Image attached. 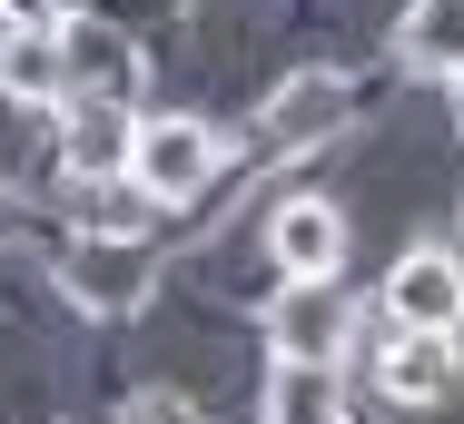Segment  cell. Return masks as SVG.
Here are the masks:
<instances>
[{"instance_id": "1", "label": "cell", "mask_w": 464, "mask_h": 424, "mask_svg": "<svg viewBox=\"0 0 464 424\" xmlns=\"http://www.w3.org/2000/svg\"><path fill=\"white\" fill-rule=\"evenodd\" d=\"M218 169V129L208 119H149V129H129V178L169 207V198H198Z\"/></svg>"}, {"instance_id": "2", "label": "cell", "mask_w": 464, "mask_h": 424, "mask_svg": "<svg viewBox=\"0 0 464 424\" xmlns=\"http://www.w3.org/2000/svg\"><path fill=\"white\" fill-rule=\"evenodd\" d=\"M267 345L336 365V345H346V276H286L277 306H267Z\"/></svg>"}, {"instance_id": "3", "label": "cell", "mask_w": 464, "mask_h": 424, "mask_svg": "<svg viewBox=\"0 0 464 424\" xmlns=\"http://www.w3.org/2000/svg\"><path fill=\"white\" fill-rule=\"evenodd\" d=\"M385 306H395V326H464V266L445 247H405L395 256V276H385Z\"/></svg>"}, {"instance_id": "4", "label": "cell", "mask_w": 464, "mask_h": 424, "mask_svg": "<svg viewBox=\"0 0 464 424\" xmlns=\"http://www.w3.org/2000/svg\"><path fill=\"white\" fill-rule=\"evenodd\" d=\"M346 129V80L336 70H296V80L267 99V149H316Z\"/></svg>"}, {"instance_id": "5", "label": "cell", "mask_w": 464, "mask_h": 424, "mask_svg": "<svg viewBox=\"0 0 464 424\" xmlns=\"http://www.w3.org/2000/svg\"><path fill=\"white\" fill-rule=\"evenodd\" d=\"M267 247H277L286 276H336V256H346V217H336L326 198H286L277 217H267Z\"/></svg>"}, {"instance_id": "6", "label": "cell", "mask_w": 464, "mask_h": 424, "mask_svg": "<svg viewBox=\"0 0 464 424\" xmlns=\"http://www.w3.org/2000/svg\"><path fill=\"white\" fill-rule=\"evenodd\" d=\"M70 296L80 306H139L149 296V256H139V237H90V247L70 256Z\"/></svg>"}, {"instance_id": "7", "label": "cell", "mask_w": 464, "mask_h": 424, "mask_svg": "<svg viewBox=\"0 0 464 424\" xmlns=\"http://www.w3.org/2000/svg\"><path fill=\"white\" fill-rule=\"evenodd\" d=\"M60 70H70V89H99V99H119V109H129V89H139L129 40L99 30V20H60Z\"/></svg>"}, {"instance_id": "8", "label": "cell", "mask_w": 464, "mask_h": 424, "mask_svg": "<svg viewBox=\"0 0 464 424\" xmlns=\"http://www.w3.org/2000/svg\"><path fill=\"white\" fill-rule=\"evenodd\" d=\"M385 395H405V405H445L455 395V345H445V326H395V345H385Z\"/></svg>"}, {"instance_id": "9", "label": "cell", "mask_w": 464, "mask_h": 424, "mask_svg": "<svg viewBox=\"0 0 464 424\" xmlns=\"http://www.w3.org/2000/svg\"><path fill=\"white\" fill-rule=\"evenodd\" d=\"M0 89H10V99H70L60 30H10V40H0Z\"/></svg>"}, {"instance_id": "10", "label": "cell", "mask_w": 464, "mask_h": 424, "mask_svg": "<svg viewBox=\"0 0 464 424\" xmlns=\"http://www.w3.org/2000/svg\"><path fill=\"white\" fill-rule=\"evenodd\" d=\"M149 217H159V198L139 178H80V227L90 237H149Z\"/></svg>"}, {"instance_id": "11", "label": "cell", "mask_w": 464, "mask_h": 424, "mask_svg": "<svg viewBox=\"0 0 464 424\" xmlns=\"http://www.w3.org/2000/svg\"><path fill=\"white\" fill-rule=\"evenodd\" d=\"M277 424L296 415H336V365H316V355H277V375H267V395H257Z\"/></svg>"}, {"instance_id": "12", "label": "cell", "mask_w": 464, "mask_h": 424, "mask_svg": "<svg viewBox=\"0 0 464 424\" xmlns=\"http://www.w3.org/2000/svg\"><path fill=\"white\" fill-rule=\"evenodd\" d=\"M405 70H464V0H425L405 20Z\"/></svg>"}, {"instance_id": "13", "label": "cell", "mask_w": 464, "mask_h": 424, "mask_svg": "<svg viewBox=\"0 0 464 424\" xmlns=\"http://www.w3.org/2000/svg\"><path fill=\"white\" fill-rule=\"evenodd\" d=\"M109 159H129V119H119V99H80L70 109V169L99 178Z\"/></svg>"}, {"instance_id": "14", "label": "cell", "mask_w": 464, "mask_h": 424, "mask_svg": "<svg viewBox=\"0 0 464 424\" xmlns=\"http://www.w3.org/2000/svg\"><path fill=\"white\" fill-rule=\"evenodd\" d=\"M455 99H464V70H455Z\"/></svg>"}]
</instances>
